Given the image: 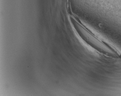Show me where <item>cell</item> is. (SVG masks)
<instances>
[{"mask_svg":"<svg viewBox=\"0 0 121 96\" xmlns=\"http://www.w3.org/2000/svg\"><path fill=\"white\" fill-rule=\"evenodd\" d=\"M70 20L75 30L79 36L87 44L100 53H106L112 52L101 40L73 15H70Z\"/></svg>","mask_w":121,"mask_h":96,"instance_id":"1","label":"cell"}]
</instances>
